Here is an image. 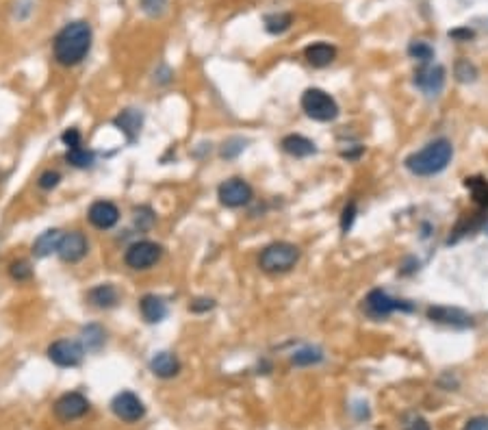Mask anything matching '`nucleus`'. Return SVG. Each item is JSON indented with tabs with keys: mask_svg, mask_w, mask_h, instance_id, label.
Wrapping results in <instances>:
<instances>
[{
	"mask_svg": "<svg viewBox=\"0 0 488 430\" xmlns=\"http://www.w3.org/2000/svg\"><path fill=\"white\" fill-rule=\"evenodd\" d=\"M91 48V28L87 22H70L65 24L59 35L55 37V59L57 63L65 65V68H72L83 61Z\"/></svg>",
	"mask_w": 488,
	"mask_h": 430,
	"instance_id": "obj_1",
	"label": "nucleus"
},
{
	"mask_svg": "<svg viewBox=\"0 0 488 430\" xmlns=\"http://www.w3.org/2000/svg\"><path fill=\"white\" fill-rule=\"evenodd\" d=\"M453 159V146L449 139H434L426 144L421 150L404 159L406 170L415 176H434L441 174Z\"/></svg>",
	"mask_w": 488,
	"mask_h": 430,
	"instance_id": "obj_2",
	"label": "nucleus"
},
{
	"mask_svg": "<svg viewBox=\"0 0 488 430\" xmlns=\"http://www.w3.org/2000/svg\"><path fill=\"white\" fill-rule=\"evenodd\" d=\"M300 261V248L289 241H275L263 248L258 257V268L267 274H284L293 270Z\"/></svg>",
	"mask_w": 488,
	"mask_h": 430,
	"instance_id": "obj_3",
	"label": "nucleus"
},
{
	"mask_svg": "<svg viewBox=\"0 0 488 430\" xmlns=\"http://www.w3.org/2000/svg\"><path fill=\"white\" fill-rule=\"evenodd\" d=\"M304 113L317 122H332L338 118V105L334 98L319 87H308L300 101Z\"/></svg>",
	"mask_w": 488,
	"mask_h": 430,
	"instance_id": "obj_4",
	"label": "nucleus"
},
{
	"mask_svg": "<svg viewBox=\"0 0 488 430\" xmlns=\"http://www.w3.org/2000/svg\"><path fill=\"white\" fill-rule=\"evenodd\" d=\"M363 311L371 320H386L393 311H413V304H406L404 300H393L382 289H373L363 300Z\"/></svg>",
	"mask_w": 488,
	"mask_h": 430,
	"instance_id": "obj_5",
	"label": "nucleus"
},
{
	"mask_svg": "<svg viewBox=\"0 0 488 430\" xmlns=\"http://www.w3.org/2000/svg\"><path fill=\"white\" fill-rule=\"evenodd\" d=\"M163 257V248L154 241H137L126 250L124 261L130 270H150Z\"/></svg>",
	"mask_w": 488,
	"mask_h": 430,
	"instance_id": "obj_6",
	"label": "nucleus"
},
{
	"mask_svg": "<svg viewBox=\"0 0 488 430\" xmlns=\"http://www.w3.org/2000/svg\"><path fill=\"white\" fill-rule=\"evenodd\" d=\"M217 198L224 207L239 209V207H246L252 200L254 191L243 178H228L217 187Z\"/></svg>",
	"mask_w": 488,
	"mask_h": 430,
	"instance_id": "obj_7",
	"label": "nucleus"
},
{
	"mask_svg": "<svg viewBox=\"0 0 488 430\" xmlns=\"http://www.w3.org/2000/svg\"><path fill=\"white\" fill-rule=\"evenodd\" d=\"M83 345L72 339H59L48 348V359L59 368H76L83 361Z\"/></svg>",
	"mask_w": 488,
	"mask_h": 430,
	"instance_id": "obj_8",
	"label": "nucleus"
},
{
	"mask_svg": "<svg viewBox=\"0 0 488 430\" xmlns=\"http://www.w3.org/2000/svg\"><path fill=\"white\" fill-rule=\"evenodd\" d=\"M447 72L443 65L438 63H426L415 72V85L428 96H436L445 85Z\"/></svg>",
	"mask_w": 488,
	"mask_h": 430,
	"instance_id": "obj_9",
	"label": "nucleus"
},
{
	"mask_svg": "<svg viewBox=\"0 0 488 430\" xmlns=\"http://www.w3.org/2000/svg\"><path fill=\"white\" fill-rule=\"evenodd\" d=\"M111 411L116 413V418H120L122 422L133 424V422H139L143 418L145 406L133 391H122V393L116 395V398H113Z\"/></svg>",
	"mask_w": 488,
	"mask_h": 430,
	"instance_id": "obj_10",
	"label": "nucleus"
},
{
	"mask_svg": "<svg viewBox=\"0 0 488 430\" xmlns=\"http://www.w3.org/2000/svg\"><path fill=\"white\" fill-rule=\"evenodd\" d=\"M87 250H89L87 237L83 233H78V230H72V233H65L61 237L59 248H57V255L65 263H78L80 259L87 255Z\"/></svg>",
	"mask_w": 488,
	"mask_h": 430,
	"instance_id": "obj_11",
	"label": "nucleus"
},
{
	"mask_svg": "<svg viewBox=\"0 0 488 430\" xmlns=\"http://www.w3.org/2000/svg\"><path fill=\"white\" fill-rule=\"evenodd\" d=\"M87 411H89V402H87L85 395L78 393V391L61 395V398L57 400V404H55V413L63 422H72V420L83 418Z\"/></svg>",
	"mask_w": 488,
	"mask_h": 430,
	"instance_id": "obj_12",
	"label": "nucleus"
},
{
	"mask_svg": "<svg viewBox=\"0 0 488 430\" xmlns=\"http://www.w3.org/2000/svg\"><path fill=\"white\" fill-rule=\"evenodd\" d=\"M428 318L436 324H445V326H453V328L473 326V318H471L467 311L455 309V307H430Z\"/></svg>",
	"mask_w": 488,
	"mask_h": 430,
	"instance_id": "obj_13",
	"label": "nucleus"
},
{
	"mask_svg": "<svg viewBox=\"0 0 488 430\" xmlns=\"http://www.w3.org/2000/svg\"><path fill=\"white\" fill-rule=\"evenodd\" d=\"M87 218H89L91 226L100 228V230H109L120 222V211L109 200H96L87 211Z\"/></svg>",
	"mask_w": 488,
	"mask_h": 430,
	"instance_id": "obj_14",
	"label": "nucleus"
},
{
	"mask_svg": "<svg viewBox=\"0 0 488 430\" xmlns=\"http://www.w3.org/2000/svg\"><path fill=\"white\" fill-rule=\"evenodd\" d=\"M116 128H120L122 133L126 135L128 141H135L137 135L141 133V126H143V115L137 109H124L116 120H113Z\"/></svg>",
	"mask_w": 488,
	"mask_h": 430,
	"instance_id": "obj_15",
	"label": "nucleus"
},
{
	"mask_svg": "<svg viewBox=\"0 0 488 430\" xmlns=\"http://www.w3.org/2000/svg\"><path fill=\"white\" fill-rule=\"evenodd\" d=\"M139 309H141V316L143 320L148 322V324H159L165 320L168 316V304L163 298L154 295V293H148V295H143L141 298V302H139Z\"/></svg>",
	"mask_w": 488,
	"mask_h": 430,
	"instance_id": "obj_16",
	"label": "nucleus"
},
{
	"mask_svg": "<svg viewBox=\"0 0 488 430\" xmlns=\"http://www.w3.org/2000/svg\"><path fill=\"white\" fill-rule=\"evenodd\" d=\"M304 57L313 68H328V65L336 59V48L325 44V42H317V44H311L306 48Z\"/></svg>",
	"mask_w": 488,
	"mask_h": 430,
	"instance_id": "obj_17",
	"label": "nucleus"
},
{
	"mask_svg": "<svg viewBox=\"0 0 488 430\" xmlns=\"http://www.w3.org/2000/svg\"><path fill=\"white\" fill-rule=\"evenodd\" d=\"M87 300H89L96 309H113V307H118V302H120V291H118L116 285L102 283V285L93 287V289L87 293Z\"/></svg>",
	"mask_w": 488,
	"mask_h": 430,
	"instance_id": "obj_18",
	"label": "nucleus"
},
{
	"mask_svg": "<svg viewBox=\"0 0 488 430\" xmlns=\"http://www.w3.org/2000/svg\"><path fill=\"white\" fill-rule=\"evenodd\" d=\"M280 146H282V150H284L287 155L296 157V159H306V157H311V155L317 153L315 141H311V139L304 137V135H287V137L280 141Z\"/></svg>",
	"mask_w": 488,
	"mask_h": 430,
	"instance_id": "obj_19",
	"label": "nucleus"
},
{
	"mask_svg": "<svg viewBox=\"0 0 488 430\" xmlns=\"http://www.w3.org/2000/svg\"><path fill=\"white\" fill-rule=\"evenodd\" d=\"M150 370L159 378H174L181 372V361H178L172 352H159L150 361Z\"/></svg>",
	"mask_w": 488,
	"mask_h": 430,
	"instance_id": "obj_20",
	"label": "nucleus"
},
{
	"mask_svg": "<svg viewBox=\"0 0 488 430\" xmlns=\"http://www.w3.org/2000/svg\"><path fill=\"white\" fill-rule=\"evenodd\" d=\"M61 237H63V233H61L59 228L46 230V233H42V235L35 239V243H33V255H35L37 259H44V257H48V255L57 252Z\"/></svg>",
	"mask_w": 488,
	"mask_h": 430,
	"instance_id": "obj_21",
	"label": "nucleus"
},
{
	"mask_svg": "<svg viewBox=\"0 0 488 430\" xmlns=\"http://www.w3.org/2000/svg\"><path fill=\"white\" fill-rule=\"evenodd\" d=\"M80 337H83V350L87 352H98L105 345L107 333L100 324H87L83 330H80Z\"/></svg>",
	"mask_w": 488,
	"mask_h": 430,
	"instance_id": "obj_22",
	"label": "nucleus"
},
{
	"mask_svg": "<svg viewBox=\"0 0 488 430\" xmlns=\"http://www.w3.org/2000/svg\"><path fill=\"white\" fill-rule=\"evenodd\" d=\"M464 185L471 194H473L476 203L488 209V180L480 178V176H471V178L464 180Z\"/></svg>",
	"mask_w": 488,
	"mask_h": 430,
	"instance_id": "obj_23",
	"label": "nucleus"
},
{
	"mask_svg": "<svg viewBox=\"0 0 488 430\" xmlns=\"http://www.w3.org/2000/svg\"><path fill=\"white\" fill-rule=\"evenodd\" d=\"M291 22H293V18L289 13H269V15H265V28H267V33H271V35H282L284 31L291 28Z\"/></svg>",
	"mask_w": 488,
	"mask_h": 430,
	"instance_id": "obj_24",
	"label": "nucleus"
},
{
	"mask_svg": "<svg viewBox=\"0 0 488 430\" xmlns=\"http://www.w3.org/2000/svg\"><path fill=\"white\" fill-rule=\"evenodd\" d=\"M291 361H293V366H300V368L317 366V363L323 361V352L319 348H302L291 356Z\"/></svg>",
	"mask_w": 488,
	"mask_h": 430,
	"instance_id": "obj_25",
	"label": "nucleus"
},
{
	"mask_svg": "<svg viewBox=\"0 0 488 430\" xmlns=\"http://www.w3.org/2000/svg\"><path fill=\"white\" fill-rule=\"evenodd\" d=\"M408 55H410V59L419 61L421 65H426V63H432V59H434V48L426 42L417 40L408 46Z\"/></svg>",
	"mask_w": 488,
	"mask_h": 430,
	"instance_id": "obj_26",
	"label": "nucleus"
},
{
	"mask_svg": "<svg viewBox=\"0 0 488 430\" xmlns=\"http://www.w3.org/2000/svg\"><path fill=\"white\" fill-rule=\"evenodd\" d=\"M65 159H68V163L74 165V168H89V165L93 163V153L78 146V148H72V150H68Z\"/></svg>",
	"mask_w": 488,
	"mask_h": 430,
	"instance_id": "obj_27",
	"label": "nucleus"
},
{
	"mask_svg": "<svg viewBox=\"0 0 488 430\" xmlns=\"http://www.w3.org/2000/svg\"><path fill=\"white\" fill-rule=\"evenodd\" d=\"M453 74H455V78H458L460 83H473V80L478 78L476 65H473V63H469L467 59H460L458 63H455Z\"/></svg>",
	"mask_w": 488,
	"mask_h": 430,
	"instance_id": "obj_28",
	"label": "nucleus"
},
{
	"mask_svg": "<svg viewBox=\"0 0 488 430\" xmlns=\"http://www.w3.org/2000/svg\"><path fill=\"white\" fill-rule=\"evenodd\" d=\"M154 213H152V209H148V207H137L135 209V224H137V228L139 230H150L152 226H154Z\"/></svg>",
	"mask_w": 488,
	"mask_h": 430,
	"instance_id": "obj_29",
	"label": "nucleus"
},
{
	"mask_svg": "<svg viewBox=\"0 0 488 430\" xmlns=\"http://www.w3.org/2000/svg\"><path fill=\"white\" fill-rule=\"evenodd\" d=\"M9 276L13 280H18V283H24V280H28L33 276V268L26 261H13L9 266Z\"/></svg>",
	"mask_w": 488,
	"mask_h": 430,
	"instance_id": "obj_30",
	"label": "nucleus"
},
{
	"mask_svg": "<svg viewBox=\"0 0 488 430\" xmlns=\"http://www.w3.org/2000/svg\"><path fill=\"white\" fill-rule=\"evenodd\" d=\"M356 213H358V207H356L354 200H350V203L345 205L343 213H341V230H343V233H347V230L352 228V224H354V220H356Z\"/></svg>",
	"mask_w": 488,
	"mask_h": 430,
	"instance_id": "obj_31",
	"label": "nucleus"
},
{
	"mask_svg": "<svg viewBox=\"0 0 488 430\" xmlns=\"http://www.w3.org/2000/svg\"><path fill=\"white\" fill-rule=\"evenodd\" d=\"M165 7H168V0H141V9L148 13L150 18H159V15H163Z\"/></svg>",
	"mask_w": 488,
	"mask_h": 430,
	"instance_id": "obj_32",
	"label": "nucleus"
},
{
	"mask_svg": "<svg viewBox=\"0 0 488 430\" xmlns=\"http://www.w3.org/2000/svg\"><path fill=\"white\" fill-rule=\"evenodd\" d=\"M243 148H246V141L243 139H239V137H233V139H228L226 144H224V148H222V157L224 159H233V157H237Z\"/></svg>",
	"mask_w": 488,
	"mask_h": 430,
	"instance_id": "obj_33",
	"label": "nucleus"
},
{
	"mask_svg": "<svg viewBox=\"0 0 488 430\" xmlns=\"http://www.w3.org/2000/svg\"><path fill=\"white\" fill-rule=\"evenodd\" d=\"M59 180H61V174L59 172H53V170H48V172H44L42 176H39V180H37V185H39V189H55L57 185H59Z\"/></svg>",
	"mask_w": 488,
	"mask_h": 430,
	"instance_id": "obj_34",
	"label": "nucleus"
},
{
	"mask_svg": "<svg viewBox=\"0 0 488 430\" xmlns=\"http://www.w3.org/2000/svg\"><path fill=\"white\" fill-rule=\"evenodd\" d=\"M215 307V300H210V298H195V300L189 304V311L191 313H206Z\"/></svg>",
	"mask_w": 488,
	"mask_h": 430,
	"instance_id": "obj_35",
	"label": "nucleus"
},
{
	"mask_svg": "<svg viewBox=\"0 0 488 430\" xmlns=\"http://www.w3.org/2000/svg\"><path fill=\"white\" fill-rule=\"evenodd\" d=\"M61 141L68 146V150H72V148H78L80 146V133H78V128H68L65 133L61 135Z\"/></svg>",
	"mask_w": 488,
	"mask_h": 430,
	"instance_id": "obj_36",
	"label": "nucleus"
},
{
	"mask_svg": "<svg viewBox=\"0 0 488 430\" xmlns=\"http://www.w3.org/2000/svg\"><path fill=\"white\" fill-rule=\"evenodd\" d=\"M464 430H488V418H473L464 424Z\"/></svg>",
	"mask_w": 488,
	"mask_h": 430,
	"instance_id": "obj_37",
	"label": "nucleus"
},
{
	"mask_svg": "<svg viewBox=\"0 0 488 430\" xmlns=\"http://www.w3.org/2000/svg\"><path fill=\"white\" fill-rule=\"evenodd\" d=\"M404 430H430V424L423 418H413L408 424L404 426Z\"/></svg>",
	"mask_w": 488,
	"mask_h": 430,
	"instance_id": "obj_38",
	"label": "nucleus"
},
{
	"mask_svg": "<svg viewBox=\"0 0 488 430\" xmlns=\"http://www.w3.org/2000/svg\"><path fill=\"white\" fill-rule=\"evenodd\" d=\"M363 153H365V148L363 146H356V148H352V150H343V153H341V157L347 159V161H354V159L361 157Z\"/></svg>",
	"mask_w": 488,
	"mask_h": 430,
	"instance_id": "obj_39",
	"label": "nucleus"
},
{
	"mask_svg": "<svg viewBox=\"0 0 488 430\" xmlns=\"http://www.w3.org/2000/svg\"><path fill=\"white\" fill-rule=\"evenodd\" d=\"M449 35H451V37H455V40H471V37H473V31H469V28H458V31H451Z\"/></svg>",
	"mask_w": 488,
	"mask_h": 430,
	"instance_id": "obj_40",
	"label": "nucleus"
}]
</instances>
